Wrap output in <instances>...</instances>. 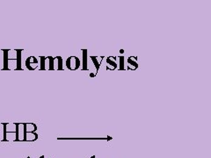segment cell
Masks as SVG:
<instances>
[{"label": "cell", "mask_w": 211, "mask_h": 158, "mask_svg": "<svg viewBox=\"0 0 211 158\" xmlns=\"http://www.w3.org/2000/svg\"><path fill=\"white\" fill-rule=\"evenodd\" d=\"M120 59V66H119V69L120 70H124V56H120L119 57Z\"/></svg>", "instance_id": "obj_15"}, {"label": "cell", "mask_w": 211, "mask_h": 158, "mask_svg": "<svg viewBox=\"0 0 211 158\" xmlns=\"http://www.w3.org/2000/svg\"><path fill=\"white\" fill-rule=\"evenodd\" d=\"M45 59H46V56H40V62H41L40 69L41 70H45Z\"/></svg>", "instance_id": "obj_14"}, {"label": "cell", "mask_w": 211, "mask_h": 158, "mask_svg": "<svg viewBox=\"0 0 211 158\" xmlns=\"http://www.w3.org/2000/svg\"><path fill=\"white\" fill-rule=\"evenodd\" d=\"M27 158H30V157H29V156H28V157H27Z\"/></svg>", "instance_id": "obj_21"}, {"label": "cell", "mask_w": 211, "mask_h": 158, "mask_svg": "<svg viewBox=\"0 0 211 158\" xmlns=\"http://www.w3.org/2000/svg\"><path fill=\"white\" fill-rule=\"evenodd\" d=\"M37 139H38V134L35 132H34V133H25L23 142H35Z\"/></svg>", "instance_id": "obj_4"}, {"label": "cell", "mask_w": 211, "mask_h": 158, "mask_svg": "<svg viewBox=\"0 0 211 158\" xmlns=\"http://www.w3.org/2000/svg\"><path fill=\"white\" fill-rule=\"evenodd\" d=\"M91 158H95V156H92Z\"/></svg>", "instance_id": "obj_20"}, {"label": "cell", "mask_w": 211, "mask_h": 158, "mask_svg": "<svg viewBox=\"0 0 211 158\" xmlns=\"http://www.w3.org/2000/svg\"><path fill=\"white\" fill-rule=\"evenodd\" d=\"M37 130V126L34 123H24V132L25 133H34Z\"/></svg>", "instance_id": "obj_6"}, {"label": "cell", "mask_w": 211, "mask_h": 158, "mask_svg": "<svg viewBox=\"0 0 211 158\" xmlns=\"http://www.w3.org/2000/svg\"><path fill=\"white\" fill-rule=\"evenodd\" d=\"M4 52V67L3 70H9L8 69V52L9 49H2Z\"/></svg>", "instance_id": "obj_8"}, {"label": "cell", "mask_w": 211, "mask_h": 158, "mask_svg": "<svg viewBox=\"0 0 211 158\" xmlns=\"http://www.w3.org/2000/svg\"><path fill=\"white\" fill-rule=\"evenodd\" d=\"M24 123H16V136L14 142H23L24 140Z\"/></svg>", "instance_id": "obj_2"}, {"label": "cell", "mask_w": 211, "mask_h": 158, "mask_svg": "<svg viewBox=\"0 0 211 158\" xmlns=\"http://www.w3.org/2000/svg\"><path fill=\"white\" fill-rule=\"evenodd\" d=\"M54 69H58V70H63V59L61 56H56L54 57Z\"/></svg>", "instance_id": "obj_7"}, {"label": "cell", "mask_w": 211, "mask_h": 158, "mask_svg": "<svg viewBox=\"0 0 211 158\" xmlns=\"http://www.w3.org/2000/svg\"><path fill=\"white\" fill-rule=\"evenodd\" d=\"M83 53V69L82 70H88V67H87V50L83 49L82 50Z\"/></svg>", "instance_id": "obj_13"}, {"label": "cell", "mask_w": 211, "mask_h": 158, "mask_svg": "<svg viewBox=\"0 0 211 158\" xmlns=\"http://www.w3.org/2000/svg\"><path fill=\"white\" fill-rule=\"evenodd\" d=\"M116 59H117V57H115V56H108L107 58L106 59V61H107V63L108 65L114 67V69H117L118 68V64H117Z\"/></svg>", "instance_id": "obj_9"}, {"label": "cell", "mask_w": 211, "mask_h": 158, "mask_svg": "<svg viewBox=\"0 0 211 158\" xmlns=\"http://www.w3.org/2000/svg\"><path fill=\"white\" fill-rule=\"evenodd\" d=\"M128 65H131L135 68V69L138 68V63H137V57L136 56H129L128 58Z\"/></svg>", "instance_id": "obj_12"}, {"label": "cell", "mask_w": 211, "mask_h": 158, "mask_svg": "<svg viewBox=\"0 0 211 158\" xmlns=\"http://www.w3.org/2000/svg\"><path fill=\"white\" fill-rule=\"evenodd\" d=\"M40 158H44V156H40Z\"/></svg>", "instance_id": "obj_19"}, {"label": "cell", "mask_w": 211, "mask_h": 158, "mask_svg": "<svg viewBox=\"0 0 211 158\" xmlns=\"http://www.w3.org/2000/svg\"><path fill=\"white\" fill-rule=\"evenodd\" d=\"M45 69L54 70V57L52 56H46L45 59Z\"/></svg>", "instance_id": "obj_5"}, {"label": "cell", "mask_w": 211, "mask_h": 158, "mask_svg": "<svg viewBox=\"0 0 211 158\" xmlns=\"http://www.w3.org/2000/svg\"><path fill=\"white\" fill-rule=\"evenodd\" d=\"M128 69H129V70H135V68L133 66H131V65H128Z\"/></svg>", "instance_id": "obj_17"}, {"label": "cell", "mask_w": 211, "mask_h": 158, "mask_svg": "<svg viewBox=\"0 0 211 158\" xmlns=\"http://www.w3.org/2000/svg\"><path fill=\"white\" fill-rule=\"evenodd\" d=\"M91 59H92L93 64H94V66H95V69H96L95 76H97L98 72H99V69H100V65H101V62H99V57H98V56H91Z\"/></svg>", "instance_id": "obj_11"}, {"label": "cell", "mask_w": 211, "mask_h": 158, "mask_svg": "<svg viewBox=\"0 0 211 158\" xmlns=\"http://www.w3.org/2000/svg\"><path fill=\"white\" fill-rule=\"evenodd\" d=\"M38 60L35 56H29L28 58L26 60V67L29 69V70H34L37 66H38Z\"/></svg>", "instance_id": "obj_3"}, {"label": "cell", "mask_w": 211, "mask_h": 158, "mask_svg": "<svg viewBox=\"0 0 211 158\" xmlns=\"http://www.w3.org/2000/svg\"><path fill=\"white\" fill-rule=\"evenodd\" d=\"M66 67L70 70H76L80 67V60L77 56H70L66 60Z\"/></svg>", "instance_id": "obj_1"}, {"label": "cell", "mask_w": 211, "mask_h": 158, "mask_svg": "<svg viewBox=\"0 0 211 158\" xmlns=\"http://www.w3.org/2000/svg\"><path fill=\"white\" fill-rule=\"evenodd\" d=\"M21 52L22 49H16L17 53V70H23L22 69V64H21Z\"/></svg>", "instance_id": "obj_10"}, {"label": "cell", "mask_w": 211, "mask_h": 158, "mask_svg": "<svg viewBox=\"0 0 211 158\" xmlns=\"http://www.w3.org/2000/svg\"><path fill=\"white\" fill-rule=\"evenodd\" d=\"M90 76H91V77H94V76H95V74H94V73H91V74H90Z\"/></svg>", "instance_id": "obj_18"}, {"label": "cell", "mask_w": 211, "mask_h": 158, "mask_svg": "<svg viewBox=\"0 0 211 158\" xmlns=\"http://www.w3.org/2000/svg\"><path fill=\"white\" fill-rule=\"evenodd\" d=\"M106 68H107V70H114V69H115L114 67L110 66V65H108V64L107 65V67H106Z\"/></svg>", "instance_id": "obj_16"}]
</instances>
